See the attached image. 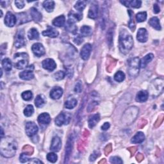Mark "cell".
Wrapping results in <instances>:
<instances>
[{"mask_svg":"<svg viewBox=\"0 0 164 164\" xmlns=\"http://www.w3.org/2000/svg\"><path fill=\"white\" fill-rule=\"evenodd\" d=\"M18 149V144L14 138L10 137L1 138L0 144V152L6 158L13 157Z\"/></svg>","mask_w":164,"mask_h":164,"instance_id":"6da1fadb","label":"cell"},{"mask_svg":"<svg viewBox=\"0 0 164 164\" xmlns=\"http://www.w3.org/2000/svg\"><path fill=\"white\" fill-rule=\"evenodd\" d=\"M119 49L121 53L127 54L133 46V39L132 36L126 30H121L119 34Z\"/></svg>","mask_w":164,"mask_h":164,"instance_id":"7a4b0ae2","label":"cell"},{"mask_svg":"<svg viewBox=\"0 0 164 164\" xmlns=\"http://www.w3.org/2000/svg\"><path fill=\"white\" fill-rule=\"evenodd\" d=\"M163 80L161 78L154 80L149 86V92L153 97H158L163 92Z\"/></svg>","mask_w":164,"mask_h":164,"instance_id":"3957f363","label":"cell"},{"mask_svg":"<svg viewBox=\"0 0 164 164\" xmlns=\"http://www.w3.org/2000/svg\"><path fill=\"white\" fill-rule=\"evenodd\" d=\"M138 109L135 106L127 109L122 116V122L126 125H129L136 119L138 116Z\"/></svg>","mask_w":164,"mask_h":164,"instance_id":"277c9868","label":"cell"},{"mask_svg":"<svg viewBox=\"0 0 164 164\" xmlns=\"http://www.w3.org/2000/svg\"><path fill=\"white\" fill-rule=\"evenodd\" d=\"M15 60L14 67L18 69H23L27 67L28 64V55L26 53H16L14 56Z\"/></svg>","mask_w":164,"mask_h":164,"instance_id":"5b68a950","label":"cell"},{"mask_svg":"<svg viewBox=\"0 0 164 164\" xmlns=\"http://www.w3.org/2000/svg\"><path fill=\"white\" fill-rule=\"evenodd\" d=\"M140 59L138 57H135L128 61V73L131 77H137L140 70Z\"/></svg>","mask_w":164,"mask_h":164,"instance_id":"8992f818","label":"cell"},{"mask_svg":"<svg viewBox=\"0 0 164 164\" xmlns=\"http://www.w3.org/2000/svg\"><path fill=\"white\" fill-rule=\"evenodd\" d=\"M71 116L70 113L66 112H62L55 119V124L61 126L64 124H68L71 120Z\"/></svg>","mask_w":164,"mask_h":164,"instance_id":"52a82bcc","label":"cell"},{"mask_svg":"<svg viewBox=\"0 0 164 164\" xmlns=\"http://www.w3.org/2000/svg\"><path fill=\"white\" fill-rule=\"evenodd\" d=\"M34 67L33 65L27 67V69L25 71L20 72L19 74L20 78L23 80H30L34 78V73H33V70H34Z\"/></svg>","mask_w":164,"mask_h":164,"instance_id":"ba28073f","label":"cell"},{"mask_svg":"<svg viewBox=\"0 0 164 164\" xmlns=\"http://www.w3.org/2000/svg\"><path fill=\"white\" fill-rule=\"evenodd\" d=\"M25 39H24V33L23 30H19L15 35V46L17 48H20L24 46L26 44Z\"/></svg>","mask_w":164,"mask_h":164,"instance_id":"9c48e42d","label":"cell"},{"mask_svg":"<svg viewBox=\"0 0 164 164\" xmlns=\"http://www.w3.org/2000/svg\"><path fill=\"white\" fill-rule=\"evenodd\" d=\"M38 126L34 122H28L26 124V133L28 136L33 137L38 132Z\"/></svg>","mask_w":164,"mask_h":164,"instance_id":"30bf717a","label":"cell"},{"mask_svg":"<svg viewBox=\"0 0 164 164\" xmlns=\"http://www.w3.org/2000/svg\"><path fill=\"white\" fill-rule=\"evenodd\" d=\"M91 51H92L91 44H85L81 50V53H80L81 58L84 60H88L90 55H91Z\"/></svg>","mask_w":164,"mask_h":164,"instance_id":"8fae6325","label":"cell"},{"mask_svg":"<svg viewBox=\"0 0 164 164\" xmlns=\"http://www.w3.org/2000/svg\"><path fill=\"white\" fill-rule=\"evenodd\" d=\"M73 146V138L72 135L69 137L67 141L66 146H65V163H66L70 157L72 150Z\"/></svg>","mask_w":164,"mask_h":164,"instance_id":"7c38bea8","label":"cell"},{"mask_svg":"<svg viewBox=\"0 0 164 164\" xmlns=\"http://www.w3.org/2000/svg\"><path fill=\"white\" fill-rule=\"evenodd\" d=\"M31 50L36 56L40 57L45 54V50L43 45L40 43H35L31 47Z\"/></svg>","mask_w":164,"mask_h":164,"instance_id":"4fadbf2b","label":"cell"},{"mask_svg":"<svg viewBox=\"0 0 164 164\" xmlns=\"http://www.w3.org/2000/svg\"><path fill=\"white\" fill-rule=\"evenodd\" d=\"M42 65L44 69H46V70L49 71H53L56 67V64L55 62L51 59H47L43 60L42 62Z\"/></svg>","mask_w":164,"mask_h":164,"instance_id":"5bb4252c","label":"cell"},{"mask_svg":"<svg viewBox=\"0 0 164 164\" xmlns=\"http://www.w3.org/2000/svg\"><path fill=\"white\" fill-rule=\"evenodd\" d=\"M62 147V141L60 137H54L52 139L50 149L55 152H58Z\"/></svg>","mask_w":164,"mask_h":164,"instance_id":"9a60e30c","label":"cell"},{"mask_svg":"<svg viewBox=\"0 0 164 164\" xmlns=\"http://www.w3.org/2000/svg\"><path fill=\"white\" fill-rule=\"evenodd\" d=\"M16 20L17 19L13 14H12L10 12H7L5 18V24L7 26L13 27L16 24Z\"/></svg>","mask_w":164,"mask_h":164,"instance_id":"2e32d148","label":"cell"},{"mask_svg":"<svg viewBox=\"0 0 164 164\" xmlns=\"http://www.w3.org/2000/svg\"><path fill=\"white\" fill-rule=\"evenodd\" d=\"M98 15V5L96 1H94L92 5H91V7L89 9V18L95 19L97 18Z\"/></svg>","mask_w":164,"mask_h":164,"instance_id":"e0dca14e","label":"cell"},{"mask_svg":"<svg viewBox=\"0 0 164 164\" xmlns=\"http://www.w3.org/2000/svg\"><path fill=\"white\" fill-rule=\"evenodd\" d=\"M137 40L141 42H146L148 39V33L145 28H140L137 32Z\"/></svg>","mask_w":164,"mask_h":164,"instance_id":"ac0fdd59","label":"cell"},{"mask_svg":"<svg viewBox=\"0 0 164 164\" xmlns=\"http://www.w3.org/2000/svg\"><path fill=\"white\" fill-rule=\"evenodd\" d=\"M63 94V90L59 87H54L50 92V97L53 100H59Z\"/></svg>","mask_w":164,"mask_h":164,"instance_id":"d6986e66","label":"cell"},{"mask_svg":"<svg viewBox=\"0 0 164 164\" xmlns=\"http://www.w3.org/2000/svg\"><path fill=\"white\" fill-rule=\"evenodd\" d=\"M100 120V115L99 113L94 114L89 119V126L90 128H93Z\"/></svg>","mask_w":164,"mask_h":164,"instance_id":"ffe728a7","label":"cell"},{"mask_svg":"<svg viewBox=\"0 0 164 164\" xmlns=\"http://www.w3.org/2000/svg\"><path fill=\"white\" fill-rule=\"evenodd\" d=\"M38 122L40 124H48L51 122L50 116L48 113H42L38 117Z\"/></svg>","mask_w":164,"mask_h":164,"instance_id":"44dd1931","label":"cell"},{"mask_svg":"<svg viewBox=\"0 0 164 164\" xmlns=\"http://www.w3.org/2000/svg\"><path fill=\"white\" fill-rule=\"evenodd\" d=\"M154 58V55L151 53H149V54L146 55L144 57L140 60V66L141 68H145L147 65Z\"/></svg>","mask_w":164,"mask_h":164,"instance_id":"7402d4cb","label":"cell"},{"mask_svg":"<svg viewBox=\"0 0 164 164\" xmlns=\"http://www.w3.org/2000/svg\"><path fill=\"white\" fill-rule=\"evenodd\" d=\"M148 96L149 93L146 91H141L137 93L136 96V101L140 102H145L148 99Z\"/></svg>","mask_w":164,"mask_h":164,"instance_id":"603a6c76","label":"cell"},{"mask_svg":"<svg viewBox=\"0 0 164 164\" xmlns=\"http://www.w3.org/2000/svg\"><path fill=\"white\" fill-rule=\"evenodd\" d=\"M59 34L58 31L51 27H50L48 30H45L42 32V35L44 36L50 37H51V38L56 37L59 35Z\"/></svg>","mask_w":164,"mask_h":164,"instance_id":"cb8c5ba5","label":"cell"},{"mask_svg":"<svg viewBox=\"0 0 164 164\" xmlns=\"http://www.w3.org/2000/svg\"><path fill=\"white\" fill-rule=\"evenodd\" d=\"M145 140V135L142 132H137L132 138L131 142L133 144H141Z\"/></svg>","mask_w":164,"mask_h":164,"instance_id":"d4e9b609","label":"cell"},{"mask_svg":"<svg viewBox=\"0 0 164 164\" xmlns=\"http://www.w3.org/2000/svg\"><path fill=\"white\" fill-rule=\"evenodd\" d=\"M121 2L122 4H124L126 7H132L133 8H136V9L140 8L142 4L141 1H138V0H133V1H123Z\"/></svg>","mask_w":164,"mask_h":164,"instance_id":"484cf974","label":"cell"},{"mask_svg":"<svg viewBox=\"0 0 164 164\" xmlns=\"http://www.w3.org/2000/svg\"><path fill=\"white\" fill-rule=\"evenodd\" d=\"M30 14L32 19L35 20V21H40L41 19H42V14H41L34 7H33L31 9Z\"/></svg>","mask_w":164,"mask_h":164,"instance_id":"4316f807","label":"cell"},{"mask_svg":"<svg viewBox=\"0 0 164 164\" xmlns=\"http://www.w3.org/2000/svg\"><path fill=\"white\" fill-rule=\"evenodd\" d=\"M149 24L154 29L157 30H161V25L160 23V20L158 18L153 17L151 18L149 20Z\"/></svg>","mask_w":164,"mask_h":164,"instance_id":"83f0119b","label":"cell"},{"mask_svg":"<svg viewBox=\"0 0 164 164\" xmlns=\"http://www.w3.org/2000/svg\"><path fill=\"white\" fill-rule=\"evenodd\" d=\"M65 22V18L64 15H60L55 18L53 21V24L57 27H61L64 25Z\"/></svg>","mask_w":164,"mask_h":164,"instance_id":"f1b7e54d","label":"cell"},{"mask_svg":"<svg viewBox=\"0 0 164 164\" xmlns=\"http://www.w3.org/2000/svg\"><path fill=\"white\" fill-rule=\"evenodd\" d=\"M65 30H66L67 31L71 32L73 34H75L77 32L78 30V28L75 25V23H72L70 20H67L66 26H65Z\"/></svg>","mask_w":164,"mask_h":164,"instance_id":"f546056e","label":"cell"},{"mask_svg":"<svg viewBox=\"0 0 164 164\" xmlns=\"http://www.w3.org/2000/svg\"><path fill=\"white\" fill-rule=\"evenodd\" d=\"M128 14L130 15V20L128 23V26L131 30L132 31H134L135 30V27H136V26H135V20H134V17H133L134 13L132 10H128Z\"/></svg>","mask_w":164,"mask_h":164,"instance_id":"4dcf8cb0","label":"cell"},{"mask_svg":"<svg viewBox=\"0 0 164 164\" xmlns=\"http://www.w3.org/2000/svg\"><path fill=\"white\" fill-rule=\"evenodd\" d=\"M81 35L83 37L90 36L92 33V30L91 27L89 26H83L80 28Z\"/></svg>","mask_w":164,"mask_h":164,"instance_id":"1f68e13d","label":"cell"},{"mask_svg":"<svg viewBox=\"0 0 164 164\" xmlns=\"http://www.w3.org/2000/svg\"><path fill=\"white\" fill-rule=\"evenodd\" d=\"M43 7L47 12H51L55 8V2L53 1H45L43 3Z\"/></svg>","mask_w":164,"mask_h":164,"instance_id":"d6a6232c","label":"cell"},{"mask_svg":"<svg viewBox=\"0 0 164 164\" xmlns=\"http://www.w3.org/2000/svg\"><path fill=\"white\" fill-rule=\"evenodd\" d=\"M28 39L30 40H36L39 37V34L35 28H31L28 33Z\"/></svg>","mask_w":164,"mask_h":164,"instance_id":"836d02e7","label":"cell"},{"mask_svg":"<svg viewBox=\"0 0 164 164\" xmlns=\"http://www.w3.org/2000/svg\"><path fill=\"white\" fill-rule=\"evenodd\" d=\"M46 101L45 98L42 95H38L35 100V104L37 108H41L44 105Z\"/></svg>","mask_w":164,"mask_h":164,"instance_id":"e575fe53","label":"cell"},{"mask_svg":"<svg viewBox=\"0 0 164 164\" xmlns=\"http://www.w3.org/2000/svg\"><path fill=\"white\" fill-rule=\"evenodd\" d=\"M77 100L75 98H72V99L68 100L65 102V107L67 109H72L75 107L77 105Z\"/></svg>","mask_w":164,"mask_h":164,"instance_id":"d590c367","label":"cell"},{"mask_svg":"<svg viewBox=\"0 0 164 164\" xmlns=\"http://www.w3.org/2000/svg\"><path fill=\"white\" fill-rule=\"evenodd\" d=\"M2 66L7 71H10L12 69V64L9 59H5L2 60Z\"/></svg>","mask_w":164,"mask_h":164,"instance_id":"8d00e7d4","label":"cell"},{"mask_svg":"<svg viewBox=\"0 0 164 164\" xmlns=\"http://www.w3.org/2000/svg\"><path fill=\"white\" fill-rule=\"evenodd\" d=\"M82 19V15L79 14H75L72 13L71 14L69 15V19L68 20H70V21L72 23H76V21H80V20Z\"/></svg>","mask_w":164,"mask_h":164,"instance_id":"74e56055","label":"cell"},{"mask_svg":"<svg viewBox=\"0 0 164 164\" xmlns=\"http://www.w3.org/2000/svg\"><path fill=\"white\" fill-rule=\"evenodd\" d=\"M125 79V74L122 71L117 72L114 75V80L118 82H122Z\"/></svg>","mask_w":164,"mask_h":164,"instance_id":"f35d334b","label":"cell"},{"mask_svg":"<svg viewBox=\"0 0 164 164\" xmlns=\"http://www.w3.org/2000/svg\"><path fill=\"white\" fill-rule=\"evenodd\" d=\"M17 15H18V20H19V24L30 21V19H28L27 15L25 13H20V14H18Z\"/></svg>","mask_w":164,"mask_h":164,"instance_id":"ab89813d","label":"cell"},{"mask_svg":"<svg viewBox=\"0 0 164 164\" xmlns=\"http://www.w3.org/2000/svg\"><path fill=\"white\" fill-rule=\"evenodd\" d=\"M147 19V13L146 12H140V13H138L136 15V19L137 22L138 23H142L145 21Z\"/></svg>","mask_w":164,"mask_h":164,"instance_id":"60d3db41","label":"cell"},{"mask_svg":"<svg viewBox=\"0 0 164 164\" xmlns=\"http://www.w3.org/2000/svg\"><path fill=\"white\" fill-rule=\"evenodd\" d=\"M87 5V2L85 1H77L75 5V8L78 11H83Z\"/></svg>","mask_w":164,"mask_h":164,"instance_id":"b9f144b4","label":"cell"},{"mask_svg":"<svg viewBox=\"0 0 164 164\" xmlns=\"http://www.w3.org/2000/svg\"><path fill=\"white\" fill-rule=\"evenodd\" d=\"M34 112V108L33 107V106L30 105H28L26 107V108L24 110V116L26 117H30L31 116H32Z\"/></svg>","mask_w":164,"mask_h":164,"instance_id":"7bdbcfd3","label":"cell"},{"mask_svg":"<svg viewBox=\"0 0 164 164\" xmlns=\"http://www.w3.org/2000/svg\"><path fill=\"white\" fill-rule=\"evenodd\" d=\"M22 98L25 101H30L33 97V94L31 91H27L22 93L21 94Z\"/></svg>","mask_w":164,"mask_h":164,"instance_id":"ee69618b","label":"cell"},{"mask_svg":"<svg viewBox=\"0 0 164 164\" xmlns=\"http://www.w3.org/2000/svg\"><path fill=\"white\" fill-rule=\"evenodd\" d=\"M58 157L54 153H50L47 154V159L49 162L51 163H55L57 161Z\"/></svg>","mask_w":164,"mask_h":164,"instance_id":"f6af8a7d","label":"cell"},{"mask_svg":"<svg viewBox=\"0 0 164 164\" xmlns=\"http://www.w3.org/2000/svg\"><path fill=\"white\" fill-rule=\"evenodd\" d=\"M113 30L112 28H110L107 32V42L110 46H112L113 41Z\"/></svg>","mask_w":164,"mask_h":164,"instance_id":"bcb514c9","label":"cell"},{"mask_svg":"<svg viewBox=\"0 0 164 164\" xmlns=\"http://www.w3.org/2000/svg\"><path fill=\"white\" fill-rule=\"evenodd\" d=\"M23 153H26L28 155H31L33 153H34V149H33V147H31L30 146L26 145L23 147Z\"/></svg>","mask_w":164,"mask_h":164,"instance_id":"7dc6e473","label":"cell"},{"mask_svg":"<svg viewBox=\"0 0 164 164\" xmlns=\"http://www.w3.org/2000/svg\"><path fill=\"white\" fill-rule=\"evenodd\" d=\"M65 75V74L64 71H60L56 72L55 74L54 77H55V80H62L64 78Z\"/></svg>","mask_w":164,"mask_h":164,"instance_id":"c3c4849f","label":"cell"},{"mask_svg":"<svg viewBox=\"0 0 164 164\" xmlns=\"http://www.w3.org/2000/svg\"><path fill=\"white\" fill-rule=\"evenodd\" d=\"M100 156V151H95L91 155V157H90V158H89V160L91 162H94L97 157H99Z\"/></svg>","mask_w":164,"mask_h":164,"instance_id":"681fc988","label":"cell"},{"mask_svg":"<svg viewBox=\"0 0 164 164\" xmlns=\"http://www.w3.org/2000/svg\"><path fill=\"white\" fill-rule=\"evenodd\" d=\"M28 154L24 153H23L22 154H20V157H19L20 162L21 163H26V162L29 161L30 158H28Z\"/></svg>","mask_w":164,"mask_h":164,"instance_id":"f907efd6","label":"cell"},{"mask_svg":"<svg viewBox=\"0 0 164 164\" xmlns=\"http://www.w3.org/2000/svg\"><path fill=\"white\" fill-rule=\"evenodd\" d=\"M110 162L112 163H122L123 162L121 158L118 157H113L110 159Z\"/></svg>","mask_w":164,"mask_h":164,"instance_id":"816d5d0a","label":"cell"},{"mask_svg":"<svg viewBox=\"0 0 164 164\" xmlns=\"http://www.w3.org/2000/svg\"><path fill=\"white\" fill-rule=\"evenodd\" d=\"M75 91L76 92H78V93H80L81 92V91H82V85H81L80 81H78L76 84Z\"/></svg>","mask_w":164,"mask_h":164,"instance_id":"f5cc1de1","label":"cell"},{"mask_svg":"<svg viewBox=\"0 0 164 164\" xmlns=\"http://www.w3.org/2000/svg\"><path fill=\"white\" fill-rule=\"evenodd\" d=\"M83 39H82L80 35H77L76 37L74 39V42H75L77 45H80L83 42Z\"/></svg>","mask_w":164,"mask_h":164,"instance_id":"db71d44e","label":"cell"},{"mask_svg":"<svg viewBox=\"0 0 164 164\" xmlns=\"http://www.w3.org/2000/svg\"><path fill=\"white\" fill-rule=\"evenodd\" d=\"M15 4L16 7H17L18 9H21L24 7V1H15Z\"/></svg>","mask_w":164,"mask_h":164,"instance_id":"11a10c76","label":"cell"},{"mask_svg":"<svg viewBox=\"0 0 164 164\" xmlns=\"http://www.w3.org/2000/svg\"><path fill=\"white\" fill-rule=\"evenodd\" d=\"M112 150V144H110L107 145L106 146L105 149V153L106 155H108L110 153H111V151Z\"/></svg>","mask_w":164,"mask_h":164,"instance_id":"9f6ffc18","label":"cell"},{"mask_svg":"<svg viewBox=\"0 0 164 164\" xmlns=\"http://www.w3.org/2000/svg\"><path fill=\"white\" fill-rule=\"evenodd\" d=\"M160 11V9L159 6L157 5V4H154L153 5V12L154 14H158Z\"/></svg>","mask_w":164,"mask_h":164,"instance_id":"6f0895ef","label":"cell"},{"mask_svg":"<svg viewBox=\"0 0 164 164\" xmlns=\"http://www.w3.org/2000/svg\"><path fill=\"white\" fill-rule=\"evenodd\" d=\"M110 126V125L108 122H105V124L101 126V130L103 131H106L109 129Z\"/></svg>","mask_w":164,"mask_h":164,"instance_id":"680465c9","label":"cell"},{"mask_svg":"<svg viewBox=\"0 0 164 164\" xmlns=\"http://www.w3.org/2000/svg\"><path fill=\"white\" fill-rule=\"evenodd\" d=\"M136 158L137 159V161L140 162L144 159V156L141 153H138V154L137 155Z\"/></svg>","mask_w":164,"mask_h":164,"instance_id":"91938a15","label":"cell"},{"mask_svg":"<svg viewBox=\"0 0 164 164\" xmlns=\"http://www.w3.org/2000/svg\"><path fill=\"white\" fill-rule=\"evenodd\" d=\"M128 150L130 151L131 153H132V156H133L135 153L137 151V147H130V148L128 149Z\"/></svg>","mask_w":164,"mask_h":164,"instance_id":"94428289","label":"cell"},{"mask_svg":"<svg viewBox=\"0 0 164 164\" xmlns=\"http://www.w3.org/2000/svg\"><path fill=\"white\" fill-rule=\"evenodd\" d=\"M32 163H42L41 161H40L38 159H35V158H33V161H31Z\"/></svg>","mask_w":164,"mask_h":164,"instance_id":"6125c7cd","label":"cell"},{"mask_svg":"<svg viewBox=\"0 0 164 164\" xmlns=\"http://www.w3.org/2000/svg\"><path fill=\"white\" fill-rule=\"evenodd\" d=\"M106 163V160H105V159H103V160H102L101 161H100V162H99V163Z\"/></svg>","mask_w":164,"mask_h":164,"instance_id":"be15d7a7","label":"cell"}]
</instances>
